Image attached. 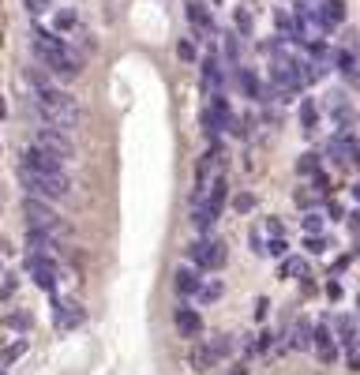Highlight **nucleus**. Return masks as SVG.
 Wrapping results in <instances>:
<instances>
[{
  "label": "nucleus",
  "instance_id": "obj_26",
  "mask_svg": "<svg viewBox=\"0 0 360 375\" xmlns=\"http://www.w3.org/2000/svg\"><path fill=\"white\" fill-rule=\"evenodd\" d=\"M255 206H259V195H255V191H248V188H240V191L229 195V210L240 214V218H244V214H252Z\"/></svg>",
  "mask_w": 360,
  "mask_h": 375
},
{
  "label": "nucleus",
  "instance_id": "obj_33",
  "mask_svg": "<svg viewBox=\"0 0 360 375\" xmlns=\"http://www.w3.org/2000/svg\"><path fill=\"white\" fill-rule=\"evenodd\" d=\"M177 57L184 64H199V45H195V38H177Z\"/></svg>",
  "mask_w": 360,
  "mask_h": 375
},
{
  "label": "nucleus",
  "instance_id": "obj_21",
  "mask_svg": "<svg viewBox=\"0 0 360 375\" xmlns=\"http://www.w3.org/2000/svg\"><path fill=\"white\" fill-rule=\"evenodd\" d=\"M334 68H338V75L346 79V83L360 86V64H357L353 49H338V53H334Z\"/></svg>",
  "mask_w": 360,
  "mask_h": 375
},
{
  "label": "nucleus",
  "instance_id": "obj_45",
  "mask_svg": "<svg viewBox=\"0 0 360 375\" xmlns=\"http://www.w3.org/2000/svg\"><path fill=\"white\" fill-rule=\"evenodd\" d=\"M323 293H326L331 300H341V293H346V289H341V282H338V278H331V282L323 285Z\"/></svg>",
  "mask_w": 360,
  "mask_h": 375
},
{
  "label": "nucleus",
  "instance_id": "obj_15",
  "mask_svg": "<svg viewBox=\"0 0 360 375\" xmlns=\"http://www.w3.org/2000/svg\"><path fill=\"white\" fill-rule=\"evenodd\" d=\"M199 285H203V270H195L191 263H184V267L173 270V293H177L180 300H191L199 293Z\"/></svg>",
  "mask_w": 360,
  "mask_h": 375
},
{
  "label": "nucleus",
  "instance_id": "obj_16",
  "mask_svg": "<svg viewBox=\"0 0 360 375\" xmlns=\"http://www.w3.org/2000/svg\"><path fill=\"white\" fill-rule=\"evenodd\" d=\"M346 23V0H319L315 4V27L319 30H338Z\"/></svg>",
  "mask_w": 360,
  "mask_h": 375
},
{
  "label": "nucleus",
  "instance_id": "obj_46",
  "mask_svg": "<svg viewBox=\"0 0 360 375\" xmlns=\"http://www.w3.org/2000/svg\"><path fill=\"white\" fill-rule=\"evenodd\" d=\"M267 312H270V300L259 297V300H255V319H267Z\"/></svg>",
  "mask_w": 360,
  "mask_h": 375
},
{
  "label": "nucleus",
  "instance_id": "obj_47",
  "mask_svg": "<svg viewBox=\"0 0 360 375\" xmlns=\"http://www.w3.org/2000/svg\"><path fill=\"white\" fill-rule=\"evenodd\" d=\"M229 368H233V372H226V375H248V361H233Z\"/></svg>",
  "mask_w": 360,
  "mask_h": 375
},
{
  "label": "nucleus",
  "instance_id": "obj_10",
  "mask_svg": "<svg viewBox=\"0 0 360 375\" xmlns=\"http://www.w3.org/2000/svg\"><path fill=\"white\" fill-rule=\"evenodd\" d=\"M34 143L38 147H45V150H53L57 158H64V162H75V154H79V143H75V132H64V128H49V124H42L34 132Z\"/></svg>",
  "mask_w": 360,
  "mask_h": 375
},
{
  "label": "nucleus",
  "instance_id": "obj_51",
  "mask_svg": "<svg viewBox=\"0 0 360 375\" xmlns=\"http://www.w3.org/2000/svg\"><path fill=\"white\" fill-rule=\"evenodd\" d=\"M0 252H8V241H4V237H0Z\"/></svg>",
  "mask_w": 360,
  "mask_h": 375
},
{
  "label": "nucleus",
  "instance_id": "obj_1",
  "mask_svg": "<svg viewBox=\"0 0 360 375\" xmlns=\"http://www.w3.org/2000/svg\"><path fill=\"white\" fill-rule=\"evenodd\" d=\"M30 53H34L38 68L57 75L60 83H75V79L83 75V57L75 53V45H71L68 38H60L57 30L42 27V23H38L34 34H30Z\"/></svg>",
  "mask_w": 360,
  "mask_h": 375
},
{
  "label": "nucleus",
  "instance_id": "obj_52",
  "mask_svg": "<svg viewBox=\"0 0 360 375\" xmlns=\"http://www.w3.org/2000/svg\"><path fill=\"white\" fill-rule=\"evenodd\" d=\"M357 315H360V293H357Z\"/></svg>",
  "mask_w": 360,
  "mask_h": 375
},
{
  "label": "nucleus",
  "instance_id": "obj_8",
  "mask_svg": "<svg viewBox=\"0 0 360 375\" xmlns=\"http://www.w3.org/2000/svg\"><path fill=\"white\" fill-rule=\"evenodd\" d=\"M19 169H30V173H49V177H60V173H68L71 165L57 158L53 150L38 147V143H30V147L19 150Z\"/></svg>",
  "mask_w": 360,
  "mask_h": 375
},
{
  "label": "nucleus",
  "instance_id": "obj_27",
  "mask_svg": "<svg viewBox=\"0 0 360 375\" xmlns=\"http://www.w3.org/2000/svg\"><path fill=\"white\" fill-rule=\"evenodd\" d=\"M221 60H226V68H237L240 64V34L237 30H226V34H221Z\"/></svg>",
  "mask_w": 360,
  "mask_h": 375
},
{
  "label": "nucleus",
  "instance_id": "obj_9",
  "mask_svg": "<svg viewBox=\"0 0 360 375\" xmlns=\"http://www.w3.org/2000/svg\"><path fill=\"white\" fill-rule=\"evenodd\" d=\"M184 23H188L191 38L206 42V38L218 34V23H214V8L206 0H184Z\"/></svg>",
  "mask_w": 360,
  "mask_h": 375
},
{
  "label": "nucleus",
  "instance_id": "obj_29",
  "mask_svg": "<svg viewBox=\"0 0 360 375\" xmlns=\"http://www.w3.org/2000/svg\"><path fill=\"white\" fill-rule=\"evenodd\" d=\"M278 274L282 278H304L308 274V259H300V255H285V259H278Z\"/></svg>",
  "mask_w": 360,
  "mask_h": 375
},
{
  "label": "nucleus",
  "instance_id": "obj_22",
  "mask_svg": "<svg viewBox=\"0 0 360 375\" xmlns=\"http://www.w3.org/2000/svg\"><path fill=\"white\" fill-rule=\"evenodd\" d=\"M206 349L218 356V364L233 361V353H237V334H211V338H206Z\"/></svg>",
  "mask_w": 360,
  "mask_h": 375
},
{
  "label": "nucleus",
  "instance_id": "obj_35",
  "mask_svg": "<svg viewBox=\"0 0 360 375\" xmlns=\"http://www.w3.org/2000/svg\"><path fill=\"white\" fill-rule=\"evenodd\" d=\"M289 255V237H267V259H285Z\"/></svg>",
  "mask_w": 360,
  "mask_h": 375
},
{
  "label": "nucleus",
  "instance_id": "obj_43",
  "mask_svg": "<svg viewBox=\"0 0 360 375\" xmlns=\"http://www.w3.org/2000/svg\"><path fill=\"white\" fill-rule=\"evenodd\" d=\"M27 353V338H19V341H12V346L4 349V364H12V361H19V356Z\"/></svg>",
  "mask_w": 360,
  "mask_h": 375
},
{
  "label": "nucleus",
  "instance_id": "obj_40",
  "mask_svg": "<svg viewBox=\"0 0 360 375\" xmlns=\"http://www.w3.org/2000/svg\"><path fill=\"white\" fill-rule=\"evenodd\" d=\"M15 289H19V278H15V274H0V300H12Z\"/></svg>",
  "mask_w": 360,
  "mask_h": 375
},
{
  "label": "nucleus",
  "instance_id": "obj_44",
  "mask_svg": "<svg viewBox=\"0 0 360 375\" xmlns=\"http://www.w3.org/2000/svg\"><path fill=\"white\" fill-rule=\"evenodd\" d=\"M23 8H27L30 15H45L53 8V0H23Z\"/></svg>",
  "mask_w": 360,
  "mask_h": 375
},
{
  "label": "nucleus",
  "instance_id": "obj_37",
  "mask_svg": "<svg viewBox=\"0 0 360 375\" xmlns=\"http://www.w3.org/2000/svg\"><path fill=\"white\" fill-rule=\"evenodd\" d=\"M293 203H297L300 210H315V191H311V188H297V191H293Z\"/></svg>",
  "mask_w": 360,
  "mask_h": 375
},
{
  "label": "nucleus",
  "instance_id": "obj_7",
  "mask_svg": "<svg viewBox=\"0 0 360 375\" xmlns=\"http://www.w3.org/2000/svg\"><path fill=\"white\" fill-rule=\"evenodd\" d=\"M23 218H27V229H49V233H68V221L57 214V206L49 199L27 195L23 199Z\"/></svg>",
  "mask_w": 360,
  "mask_h": 375
},
{
  "label": "nucleus",
  "instance_id": "obj_50",
  "mask_svg": "<svg viewBox=\"0 0 360 375\" xmlns=\"http://www.w3.org/2000/svg\"><path fill=\"white\" fill-rule=\"evenodd\" d=\"M349 195H353V203L360 206V180H357V184H353V188H349Z\"/></svg>",
  "mask_w": 360,
  "mask_h": 375
},
{
  "label": "nucleus",
  "instance_id": "obj_54",
  "mask_svg": "<svg viewBox=\"0 0 360 375\" xmlns=\"http://www.w3.org/2000/svg\"><path fill=\"white\" fill-rule=\"evenodd\" d=\"M0 375H8V372H0Z\"/></svg>",
  "mask_w": 360,
  "mask_h": 375
},
{
  "label": "nucleus",
  "instance_id": "obj_13",
  "mask_svg": "<svg viewBox=\"0 0 360 375\" xmlns=\"http://www.w3.org/2000/svg\"><path fill=\"white\" fill-rule=\"evenodd\" d=\"M199 79H203V86L211 94L214 90H226L229 75H226V60H221L218 49H211V53H203V57H199Z\"/></svg>",
  "mask_w": 360,
  "mask_h": 375
},
{
  "label": "nucleus",
  "instance_id": "obj_42",
  "mask_svg": "<svg viewBox=\"0 0 360 375\" xmlns=\"http://www.w3.org/2000/svg\"><path fill=\"white\" fill-rule=\"evenodd\" d=\"M326 221H346V206L338 203V199H326V210H323Z\"/></svg>",
  "mask_w": 360,
  "mask_h": 375
},
{
  "label": "nucleus",
  "instance_id": "obj_31",
  "mask_svg": "<svg viewBox=\"0 0 360 375\" xmlns=\"http://www.w3.org/2000/svg\"><path fill=\"white\" fill-rule=\"evenodd\" d=\"M0 323L8 326V330H19V334H30V326H34V319H30L27 312H8Z\"/></svg>",
  "mask_w": 360,
  "mask_h": 375
},
{
  "label": "nucleus",
  "instance_id": "obj_32",
  "mask_svg": "<svg viewBox=\"0 0 360 375\" xmlns=\"http://www.w3.org/2000/svg\"><path fill=\"white\" fill-rule=\"evenodd\" d=\"M233 27H237L240 38H252L255 34V19H252V12H248V8H237V12H233Z\"/></svg>",
  "mask_w": 360,
  "mask_h": 375
},
{
  "label": "nucleus",
  "instance_id": "obj_4",
  "mask_svg": "<svg viewBox=\"0 0 360 375\" xmlns=\"http://www.w3.org/2000/svg\"><path fill=\"white\" fill-rule=\"evenodd\" d=\"M184 255H188V263L195 270H203V274H218V270L229 267V244L221 241V237H195V241L184 248Z\"/></svg>",
  "mask_w": 360,
  "mask_h": 375
},
{
  "label": "nucleus",
  "instance_id": "obj_11",
  "mask_svg": "<svg viewBox=\"0 0 360 375\" xmlns=\"http://www.w3.org/2000/svg\"><path fill=\"white\" fill-rule=\"evenodd\" d=\"M49 308H53L49 319H53L57 330H79V326L86 323V308L79 304V300H71V297H53Z\"/></svg>",
  "mask_w": 360,
  "mask_h": 375
},
{
  "label": "nucleus",
  "instance_id": "obj_17",
  "mask_svg": "<svg viewBox=\"0 0 360 375\" xmlns=\"http://www.w3.org/2000/svg\"><path fill=\"white\" fill-rule=\"evenodd\" d=\"M188 368L195 372V375H211L214 368H221V364H218V356L206 349V341H191V349H188Z\"/></svg>",
  "mask_w": 360,
  "mask_h": 375
},
{
  "label": "nucleus",
  "instance_id": "obj_55",
  "mask_svg": "<svg viewBox=\"0 0 360 375\" xmlns=\"http://www.w3.org/2000/svg\"><path fill=\"white\" fill-rule=\"evenodd\" d=\"M0 274H4V270H0Z\"/></svg>",
  "mask_w": 360,
  "mask_h": 375
},
{
  "label": "nucleus",
  "instance_id": "obj_49",
  "mask_svg": "<svg viewBox=\"0 0 360 375\" xmlns=\"http://www.w3.org/2000/svg\"><path fill=\"white\" fill-rule=\"evenodd\" d=\"M346 368H349V372H360V353H349V361H346Z\"/></svg>",
  "mask_w": 360,
  "mask_h": 375
},
{
  "label": "nucleus",
  "instance_id": "obj_38",
  "mask_svg": "<svg viewBox=\"0 0 360 375\" xmlns=\"http://www.w3.org/2000/svg\"><path fill=\"white\" fill-rule=\"evenodd\" d=\"M259 226H263V233H267V237H285V221L278 218V214H270V218H263Z\"/></svg>",
  "mask_w": 360,
  "mask_h": 375
},
{
  "label": "nucleus",
  "instance_id": "obj_19",
  "mask_svg": "<svg viewBox=\"0 0 360 375\" xmlns=\"http://www.w3.org/2000/svg\"><path fill=\"white\" fill-rule=\"evenodd\" d=\"M311 330H315V323H311L308 315H300V319H293V326H289V349H300V353H308L311 349Z\"/></svg>",
  "mask_w": 360,
  "mask_h": 375
},
{
  "label": "nucleus",
  "instance_id": "obj_24",
  "mask_svg": "<svg viewBox=\"0 0 360 375\" xmlns=\"http://www.w3.org/2000/svg\"><path fill=\"white\" fill-rule=\"evenodd\" d=\"M221 297H226V282H221V278H203V285H199V293H195L199 304H218Z\"/></svg>",
  "mask_w": 360,
  "mask_h": 375
},
{
  "label": "nucleus",
  "instance_id": "obj_23",
  "mask_svg": "<svg viewBox=\"0 0 360 375\" xmlns=\"http://www.w3.org/2000/svg\"><path fill=\"white\" fill-rule=\"evenodd\" d=\"M49 30H57L60 38L79 34V12H75V8H57V15H53V27H49Z\"/></svg>",
  "mask_w": 360,
  "mask_h": 375
},
{
  "label": "nucleus",
  "instance_id": "obj_14",
  "mask_svg": "<svg viewBox=\"0 0 360 375\" xmlns=\"http://www.w3.org/2000/svg\"><path fill=\"white\" fill-rule=\"evenodd\" d=\"M233 79H237L240 94H244L248 101H255V106H267V83L259 79V71H255V68H248V64H237Z\"/></svg>",
  "mask_w": 360,
  "mask_h": 375
},
{
  "label": "nucleus",
  "instance_id": "obj_53",
  "mask_svg": "<svg viewBox=\"0 0 360 375\" xmlns=\"http://www.w3.org/2000/svg\"><path fill=\"white\" fill-rule=\"evenodd\" d=\"M357 349H360V334H357Z\"/></svg>",
  "mask_w": 360,
  "mask_h": 375
},
{
  "label": "nucleus",
  "instance_id": "obj_3",
  "mask_svg": "<svg viewBox=\"0 0 360 375\" xmlns=\"http://www.w3.org/2000/svg\"><path fill=\"white\" fill-rule=\"evenodd\" d=\"M15 180L23 184V191H27V195L49 199V203H64V199H71V191H75V180H71V173H60V177H49V173L15 169Z\"/></svg>",
  "mask_w": 360,
  "mask_h": 375
},
{
  "label": "nucleus",
  "instance_id": "obj_41",
  "mask_svg": "<svg viewBox=\"0 0 360 375\" xmlns=\"http://www.w3.org/2000/svg\"><path fill=\"white\" fill-rule=\"evenodd\" d=\"M311 191H315V195H331V191H334V180L326 177V173H315V177H311Z\"/></svg>",
  "mask_w": 360,
  "mask_h": 375
},
{
  "label": "nucleus",
  "instance_id": "obj_28",
  "mask_svg": "<svg viewBox=\"0 0 360 375\" xmlns=\"http://www.w3.org/2000/svg\"><path fill=\"white\" fill-rule=\"evenodd\" d=\"M297 173L300 177H315V173H323V154H319V150H304V154L297 158Z\"/></svg>",
  "mask_w": 360,
  "mask_h": 375
},
{
  "label": "nucleus",
  "instance_id": "obj_36",
  "mask_svg": "<svg viewBox=\"0 0 360 375\" xmlns=\"http://www.w3.org/2000/svg\"><path fill=\"white\" fill-rule=\"evenodd\" d=\"M248 248H252V255H267V233H263V226L248 229Z\"/></svg>",
  "mask_w": 360,
  "mask_h": 375
},
{
  "label": "nucleus",
  "instance_id": "obj_12",
  "mask_svg": "<svg viewBox=\"0 0 360 375\" xmlns=\"http://www.w3.org/2000/svg\"><path fill=\"white\" fill-rule=\"evenodd\" d=\"M173 326H177V334L184 341H203V334H206V323H203V315H199V308L184 304V300L173 308Z\"/></svg>",
  "mask_w": 360,
  "mask_h": 375
},
{
  "label": "nucleus",
  "instance_id": "obj_48",
  "mask_svg": "<svg viewBox=\"0 0 360 375\" xmlns=\"http://www.w3.org/2000/svg\"><path fill=\"white\" fill-rule=\"evenodd\" d=\"M346 267H349V255H338V259H334V274H341Z\"/></svg>",
  "mask_w": 360,
  "mask_h": 375
},
{
  "label": "nucleus",
  "instance_id": "obj_20",
  "mask_svg": "<svg viewBox=\"0 0 360 375\" xmlns=\"http://www.w3.org/2000/svg\"><path fill=\"white\" fill-rule=\"evenodd\" d=\"M297 121H300V132H304V135H315L319 121H323V109H319V101H315V98H300V106H297Z\"/></svg>",
  "mask_w": 360,
  "mask_h": 375
},
{
  "label": "nucleus",
  "instance_id": "obj_5",
  "mask_svg": "<svg viewBox=\"0 0 360 375\" xmlns=\"http://www.w3.org/2000/svg\"><path fill=\"white\" fill-rule=\"evenodd\" d=\"M233 101H229L226 90H214L211 98H206L203 113H199V124H203V135L206 139H218V135H229V128H233Z\"/></svg>",
  "mask_w": 360,
  "mask_h": 375
},
{
  "label": "nucleus",
  "instance_id": "obj_18",
  "mask_svg": "<svg viewBox=\"0 0 360 375\" xmlns=\"http://www.w3.org/2000/svg\"><path fill=\"white\" fill-rule=\"evenodd\" d=\"M27 252H45V255H64V244L49 229H27Z\"/></svg>",
  "mask_w": 360,
  "mask_h": 375
},
{
  "label": "nucleus",
  "instance_id": "obj_39",
  "mask_svg": "<svg viewBox=\"0 0 360 375\" xmlns=\"http://www.w3.org/2000/svg\"><path fill=\"white\" fill-rule=\"evenodd\" d=\"M338 346H323V349H315V361L323 364V368H334V364H338Z\"/></svg>",
  "mask_w": 360,
  "mask_h": 375
},
{
  "label": "nucleus",
  "instance_id": "obj_34",
  "mask_svg": "<svg viewBox=\"0 0 360 375\" xmlns=\"http://www.w3.org/2000/svg\"><path fill=\"white\" fill-rule=\"evenodd\" d=\"M300 229H304V237H311V233H323V229H326V218H323L319 210H304Z\"/></svg>",
  "mask_w": 360,
  "mask_h": 375
},
{
  "label": "nucleus",
  "instance_id": "obj_30",
  "mask_svg": "<svg viewBox=\"0 0 360 375\" xmlns=\"http://www.w3.org/2000/svg\"><path fill=\"white\" fill-rule=\"evenodd\" d=\"M331 248H334V241H331V237H323V233L304 237V252H308V255H326Z\"/></svg>",
  "mask_w": 360,
  "mask_h": 375
},
{
  "label": "nucleus",
  "instance_id": "obj_25",
  "mask_svg": "<svg viewBox=\"0 0 360 375\" xmlns=\"http://www.w3.org/2000/svg\"><path fill=\"white\" fill-rule=\"evenodd\" d=\"M255 128H259V117L255 113H237L233 117V128H229V135L233 139H240V143H248L255 135Z\"/></svg>",
  "mask_w": 360,
  "mask_h": 375
},
{
  "label": "nucleus",
  "instance_id": "obj_6",
  "mask_svg": "<svg viewBox=\"0 0 360 375\" xmlns=\"http://www.w3.org/2000/svg\"><path fill=\"white\" fill-rule=\"evenodd\" d=\"M23 270H27V278L38 285L42 293H49V297H57V285H60V267L53 255L45 252H27V259H23Z\"/></svg>",
  "mask_w": 360,
  "mask_h": 375
},
{
  "label": "nucleus",
  "instance_id": "obj_2",
  "mask_svg": "<svg viewBox=\"0 0 360 375\" xmlns=\"http://www.w3.org/2000/svg\"><path fill=\"white\" fill-rule=\"evenodd\" d=\"M30 109H34L38 121L49 124V128L75 132V128L83 124V106H79V98H75L71 90H64V86H57V83L42 86V90H34V101H30Z\"/></svg>",
  "mask_w": 360,
  "mask_h": 375
}]
</instances>
